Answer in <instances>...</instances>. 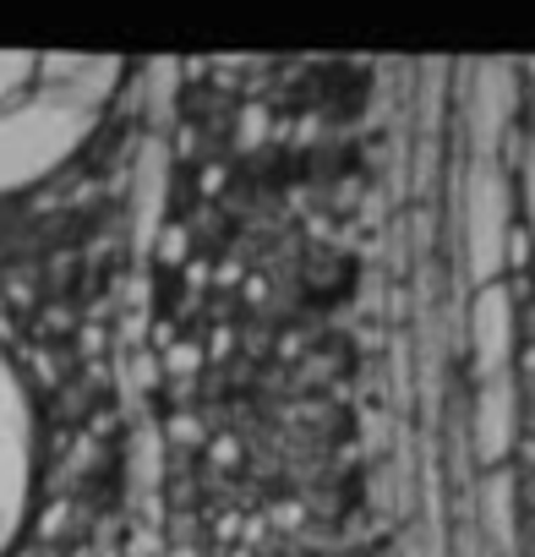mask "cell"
<instances>
[{"mask_svg":"<svg viewBox=\"0 0 535 557\" xmlns=\"http://www.w3.org/2000/svg\"><path fill=\"white\" fill-rule=\"evenodd\" d=\"M121 61L104 55H0V191L45 181L110 110Z\"/></svg>","mask_w":535,"mask_h":557,"instance_id":"obj_1","label":"cell"},{"mask_svg":"<svg viewBox=\"0 0 535 557\" xmlns=\"http://www.w3.org/2000/svg\"><path fill=\"white\" fill-rule=\"evenodd\" d=\"M34 486V410L23 394V377L0 356V557L17 541Z\"/></svg>","mask_w":535,"mask_h":557,"instance_id":"obj_2","label":"cell"},{"mask_svg":"<svg viewBox=\"0 0 535 557\" xmlns=\"http://www.w3.org/2000/svg\"><path fill=\"white\" fill-rule=\"evenodd\" d=\"M524 186H530V219H535V143H530V181Z\"/></svg>","mask_w":535,"mask_h":557,"instance_id":"obj_3","label":"cell"}]
</instances>
